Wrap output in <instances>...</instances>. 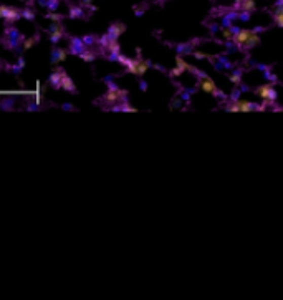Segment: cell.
<instances>
[{
  "mask_svg": "<svg viewBox=\"0 0 283 300\" xmlns=\"http://www.w3.org/2000/svg\"><path fill=\"white\" fill-rule=\"evenodd\" d=\"M61 88H65L68 91H73L75 90V85H73L72 78L68 77V75H65V73H63V77H61Z\"/></svg>",
  "mask_w": 283,
  "mask_h": 300,
  "instance_id": "1",
  "label": "cell"
},
{
  "mask_svg": "<svg viewBox=\"0 0 283 300\" xmlns=\"http://www.w3.org/2000/svg\"><path fill=\"white\" fill-rule=\"evenodd\" d=\"M55 53H56V55L53 57V61H58V60H61V58H65V53H63L61 50H56Z\"/></svg>",
  "mask_w": 283,
  "mask_h": 300,
  "instance_id": "2",
  "label": "cell"
}]
</instances>
